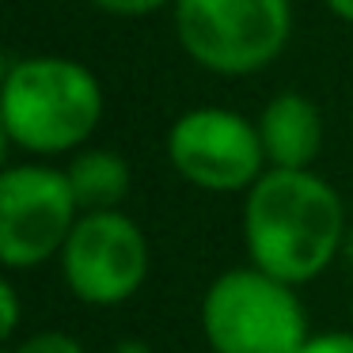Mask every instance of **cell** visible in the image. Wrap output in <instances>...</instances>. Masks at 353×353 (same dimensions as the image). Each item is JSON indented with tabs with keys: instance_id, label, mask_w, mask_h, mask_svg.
<instances>
[{
	"instance_id": "cell-16",
	"label": "cell",
	"mask_w": 353,
	"mask_h": 353,
	"mask_svg": "<svg viewBox=\"0 0 353 353\" xmlns=\"http://www.w3.org/2000/svg\"><path fill=\"white\" fill-rule=\"evenodd\" d=\"M345 254H350V262H353V228H350V236H345Z\"/></svg>"
},
{
	"instance_id": "cell-9",
	"label": "cell",
	"mask_w": 353,
	"mask_h": 353,
	"mask_svg": "<svg viewBox=\"0 0 353 353\" xmlns=\"http://www.w3.org/2000/svg\"><path fill=\"white\" fill-rule=\"evenodd\" d=\"M69 183L77 194V205L84 213H107L130 190V168H125L122 156L107 152V148H92V152H80L69 163Z\"/></svg>"
},
{
	"instance_id": "cell-13",
	"label": "cell",
	"mask_w": 353,
	"mask_h": 353,
	"mask_svg": "<svg viewBox=\"0 0 353 353\" xmlns=\"http://www.w3.org/2000/svg\"><path fill=\"white\" fill-rule=\"evenodd\" d=\"M300 353H353V334H315Z\"/></svg>"
},
{
	"instance_id": "cell-5",
	"label": "cell",
	"mask_w": 353,
	"mask_h": 353,
	"mask_svg": "<svg viewBox=\"0 0 353 353\" xmlns=\"http://www.w3.org/2000/svg\"><path fill=\"white\" fill-rule=\"evenodd\" d=\"M77 194L65 171L23 163L0 175V259L27 270L65 251L77 228Z\"/></svg>"
},
{
	"instance_id": "cell-8",
	"label": "cell",
	"mask_w": 353,
	"mask_h": 353,
	"mask_svg": "<svg viewBox=\"0 0 353 353\" xmlns=\"http://www.w3.org/2000/svg\"><path fill=\"white\" fill-rule=\"evenodd\" d=\"M259 137H262V152L274 168L307 171V163L323 148V118L312 99H304L296 92H281L262 110Z\"/></svg>"
},
{
	"instance_id": "cell-4",
	"label": "cell",
	"mask_w": 353,
	"mask_h": 353,
	"mask_svg": "<svg viewBox=\"0 0 353 353\" xmlns=\"http://www.w3.org/2000/svg\"><path fill=\"white\" fill-rule=\"evenodd\" d=\"M289 0H175L179 46L209 72L251 77L285 50Z\"/></svg>"
},
{
	"instance_id": "cell-15",
	"label": "cell",
	"mask_w": 353,
	"mask_h": 353,
	"mask_svg": "<svg viewBox=\"0 0 353 353\" xmlns=\"http://www.w3.org/2000/svg\"><path fill=\"white\" fill-rule=\"evenodd\" d=\"M118 353H148V350L141 342H122V345H118Z\"/></svg>"
},
{
	"instance_id": "cell-3",
	"label": "cell",
	"mask_w": 353,
	"mask_h": 353,
	"mask_svg": "<svg viewBox=\"0 0 353 353\" xmlns=\"http://www.w3.org/2000/svg\"><path fill=\"white\" fill-rule=\"evenodd\" d=\"M201 330L216 353H300L307 315L292 285L266 270H228L201 300Z\"/></svg>"
},
{
	"instance_id": "cell-2",
	"label": "cell",
	"mask_w": 353,
	"mask_h": 353,
	"mask_svg": "<svg viewBox=\"0 0 353 353\" xmlns=\"http://www.w3.org/2000/svg\"><path fill=\"white\" fill-rule=\"evenodd\" d=\"M4 137L39 156L84 145L103 118V88L80 61L27 57L12 61L0 95Z\"/></svg>"
},
{
	"instance_id": "cell-6",
	"label": "cell",
	"mask_w": 353,
	"mask_h": 353,
	"mask_svg": "<svg viewBox=\"0 0 353 353\" xmlns=\"http://www.w3.org/2000/svg\"><path fill=\"white\" fill-rule=\"evenodd\" d=\"M168 160L186 183L216 194H232L243 186L251 190L266 175L259 125L221 107L186 110L168 133Z\"/></svg>"
},
{
	"instance_id": "cell-7",
	"label": "cell",
	"mask_w": 353,
	"mask_h": 353,
	"mask_svg": "<svg viewBox=\"0 0 353 353\" xmlns=\"http://www.w3.org/2000/svg\"><path fill=\"white\" fill-rule=\"evenodd\" d=\"M61 266L84 304H122L148 277V239L118 209L84 213L61 251Z\"/></svg>"
},
{
	"instance_id": "cell-11",
	"label": "cell",
	"mask_w": 353,
	"mask_h": 353,
	"mask_svg": "<svg viewBox=\"0 0 353 353\" xmlns=\"http://www.w3.org/2000/svg\"><path fill=\"white\" fill-rule=\"evenodd\" d=\"M92 4L110 16H148V12H160L163 4H175V0H92Z\"/></svg>"
},
{
	"instance_id": "cell-14",
	"label": "cell",
	"mask_w": 353,
	"mask_h": 353,
	"mask_svg": "<svg viewBox=\"0 0 353 353\" xmlns=\"http://www.w3.org/2000/svg\"><path fill=\"white\" fill-rule=\"evenodd\" d=\"M327 8L334 12L338 19H345V23H353V0H327Z\"/></svg>"
},
{
	"instance_id": "cell-12",
	"label": "cell",
	"mask_w": 353,
	"mask_h": 353,
	"mask_svg": "<svg viewBox=\"0 0 353 353\" xmlns=\"http://www.w3.org/2000/svg\"><path fill=\"white\" fill-rule=\"evenodd\" d=\"M0 307H4V319H0V338H12L19 323V304H16V285L0 281Z\"/></svg>"
},
{
	"instance_id": "cell-1",
	"label": "cell",
	"mask_w": 353,
	"mask_h": 353,
	"mask_svg": "<svg viewBox=\"0 0 353 353\" xmlns=\"http://www.w3.org/2000/svg\"><path fill=\"white\" fill-rule=\"evenodd\" d=\"M243 239L259 270L304 285L330 266L345 239L342 198L312 171L270 168L247 190Z\"/></svg>"
},
{
	"instance_id": "cell-10",
	"label": "cell",
	"mask_w": 353,
	"mask_h": 353,
	"mask_svg": "<svg viewBox=\"0 0 353 353\" xmlns=\"http://www.w3.org/2000/svg\"><path fill=\"white\" fill-rule=\"evenodd\" d=\"M12 353H84L77 338L61 334V330H42V334H31L27 342H19Z\"/></svg>"
}]
</instances>
